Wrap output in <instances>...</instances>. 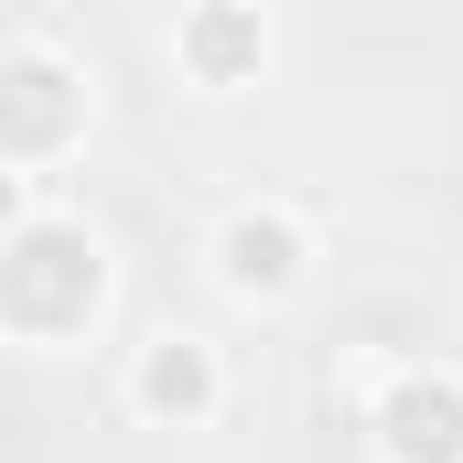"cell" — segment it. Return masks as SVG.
Wrapping results in <instances>:
<instances>
[{
  "instance_id": "cell-1",
  "label": "cell",
  "mask_w": 463,
  "mask_h": 463,
  "mask_svg": "<svg viewBox=\"0 0 463 463\" xmlns=\"http://www.w3.org/2000/svg\"><path fill=\"white\" fill-rule=\"evenodd\" d=\"M109 313V237L76 205H33L0 237V335L11 345H87Z\"/></svg>"
},
{
  "instance_id": "cell-2",
  "label": "cell",
  "mask_w": 463,
  "mask_h": 463,
  "mask_svg": "<svg viewBox=\"0 0 463 463\" xmlns=\"http://www.w3.org/2000/svg\"><path fill=\"white\" fill-rule=\"evenodd\" d=\"M98 129V76L43 43V33H11L0 43V173H54L76 162Z\"/></svg>"
},
{
  "instance_id": "cell-3",
  "label": "cell",
  "mask_w": 463,
  "mask_h": 463,
  "mask_svg": "<svg viewBox=\"0 0 463 463\" xmlns=\"http://www.w3.org/2000/svg\"><path fill=\"white\" fill-rule=\"evenodd\" d=\"M313 259H324V237H313V216L291 194H237L216 216V237H205V280L227 302H248V313H280L313 280Z\"/></svg>"
},
{
  "instance_id": "cell-4",
  "label": "cell",
  "mask_w": 463,
  "mask_h": 463,
  "mask_svg": "<svg viewBox=\"0 0 463 463\" xmlns=\"http://www.w3.org/2000/svg\"><path fill=\"white\" fill-rule=\"evenodd\" d=\"M366 453L377 463H463V366H388L366 388Z\"/></svg>"
},
{
  "instance_id": "cell-5",
  "label": "cell",
  "mask_w": 463,
  "mask_h": 463,
  "mask_svg": "<svg viewBox=\"0 0 463 463\" xmlns=\"http://www.w3.org/2000/svg\"><path fill=\"white\" fill-rule=\"evenodd\" d=\"M118 399L151 420V431H205L216 410H227V366H216V345L205 335H140L129 345V366H118Z\"/></svg>"
},
{
  "instance_id": "cell-6",
  "label": "cell",
  "mask_w": 463,
  "mask_h": 463,
  "mask_svg": "<svg viewBox=\"0 0 463 463\" xmlns=\"http://www.w3.org/2000/svg\"><path fill=\"white\" fill-rule=\"evenodd\" d=\"M269 54H280V33H269V11H259V0H184V11H173V65H184L205 98L259 87V76H269Z\"/></svg>"
},
{
  "instance_id": "cell-7",
  "label": "cell",
  "mask_w": 463,
  "mask_h": 463,
  "mask_svg": "<svg viewBox=\"0 0 463 463\" xmlns=\"http://www.w3.org/2000/svg\"><path fill=\"white\" fill-rule=\"evenodd\" d=\"M33 205H43V194H33V173H0V237L22 227V216H33Z\"/></svg>"
}]
</instances>
